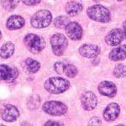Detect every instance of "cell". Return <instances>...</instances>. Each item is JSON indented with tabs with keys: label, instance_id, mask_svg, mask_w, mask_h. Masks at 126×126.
I'll list each match as a JSON object with an SVG mask.
<instances>
[{
	"label": "cell",
	"instance_id": "cell-1",
	"mask_svg": "<svg viewBox=\"0 0 126 126\" xmlns=\"http://www.w3.org/2000/svg\"><path fill=\"white\" fill-rule=\"evenodd\" d=\"M45 88L50 93L59 94L66 92L70 87V82L63 78H50L45 82Z\"/></svg>",
	"mask_w": 126,
	"mask_h": 126
},
{
	"label": "cell",
	"instance_id": "cell-2",
	"mask_svg": "<svg viewBox=\"0 0 126 126\" xmlns=\"http://www.w3.org/2000/svg\"><path fill=\"white\" fill-rule=\"evenodd\" d=\"M87 14L91 19L100 23H107L111 19L109 10L100 4L91 6L87 9Z\"/></svg>",
	"mask_w": 126,
	"mask_h": 126
},
{
	"label": "cell",
	"instance_id": "cell-3",
	"mask_svg": "<svg viewBox=\"0 0 126 126\" xmlns=\"http://www.w3.org/2000/svg\"><path fill=\"white\" fill-rule=\"evenodd\" d=\"M24 42L28 50L33 54L40 53L46 46V41L43 38L34 34H28L25 35Z\"/></svg>",
	"mask_w": 126,
	"mask_h": 126
},
{
	"label": "cell",
	"instance_id": "cell-4",
	"mask_svg": "<svg viewBox=\"0 0 126 126\" xmlns=\"http://www.w3.org/2000/svg\"><path fill=\"white\" fill-rule=\"evenodd\" d=\"M52 19V15L50 11L46 9H42L36 12L31 17L30 23L31 25L37 29L46 28L50 25Z\"/></svg>",
	"mask_w": 126,
	"mask_h": 126
},
{
	"label": "cell",
	"instance_id": "cell-5",
	"mask_svg": "<svg viewBox=\"0 0 126 126\" xmlns=\"http://www.w3.org/2000/svg\"><path fill=\"white\" fill-rule=\"evenodd\" d=\"M52 51L56 56H61L64 54L65 50L68 46V41L66 36L62 34H55L50 38Z\"/></svg>",
	"mask_w": 126,
	"mask_h": 126
},
{
	"label": "cell",
	"instance_id": "cell-6",
	"mask_svg": "<svg viewBox=\"0 0 126 126\" xmlns=\"http://www.w3.org/2000/svg\"><path fill=\"white\" fill-rule=\"evenodd\" d=\"M42 108L44 112L53 116H61L67 111L66 105L59 101H48L44 103Z\"/></svg>",
	"mask_w": 126,
	"mask_h": 126
},
{
	"label": "cell",
	"instance_id": "cell-7",
	"mask_svg": "<svg viewBox=\"0 0 126 126\" xmlns=\"http://www.w3.org/2000/svg\"><path fill=\"white\" fill-rule=\"evenodd\" d=\"M55 71L58 74H65L68 78H74L78 74V68L74 65L66 62H56L54 65Z\"/></svg>",
	"mask_w": 126,
	"mask_h": 126
},
{
	"label": "cell",
	"instance_id": "cell-8",
	"mask_svg": "<svg viewBox=\"0 0 126 126\" xmlns=\"http://www.w3.org/2000/svg\"><path fill=\"white\" fill-rule=\"evenodd\" d=\"M19 76L17 68L8 65H0V81L13 82Z\"/></svg>",
	"mask_w": 126,
	"mask_h": 126
},
{
	"label": "cell",
	"instance_id": "cell-9",
	"mask_svg": "<svg viewBox=\"0 0 126 126\" xmlns=\"http://www.w3.org/2000/svg\"><path fill=\"white\" fill-rule=\"evenodd\" d=\"M125 38V33L121 29H113L105 37V41L109 46H115L121 43Z\"/></svg>",
	"mask_w": 126,
	"mask_h": 126
},
{
	"label": "cell",
	"instance_id": "cell-10",
	"mask_svg": "<svg viewBox=\"0 0 126 126\" xmlns=\"http://www.w3.org/2000/svg\"><path fill=\"white\" fill-rule=\"evenodd\" d=\"M81 103L85 110L92 111L97 105V96L93 92H86L81 97Z\"/></svg>",
	"mask_w": 126,
	"mask_h": 126
},
{
	"label": "cell",
	"instance_id": "cell-11",
	"mask_svg": "<svg viewBox=\"0 0 126 126\" xmlns=\"http://www.w3.org/2000/svg\"><path fill=\"white\" fill-rule=\"evenodd\" d=\"M66 33L72 40H78L82 37V28L77 22H70L66 27Z\"/></svg>",
	"mask_w": 126,
	"mask_h": 126
},
{
	"label": "cell",
	"instance_id": "cell-12",
	"mask_svg": "<svg viewBox=\"0 0 126 126\" xmlns=\"http://www.w3.org/2000/svg\"><path fill=\"white\" fill-rule=\"evenodd\" d=\"M98 91L103 96L113 97L117 93V87L113 82H109V81H103L99 83Z\"/></svg>",
	"mask_w": 126,
	"mask_h": 126
},
{
	"label": "cell",
	"instance_id": "cell-13",
	"mask_svg": "<svg viewBox=\"0 0 126 126\" xmlns=\"http://www.w3.org/2000/svg\"><path fill=\"white\" fill-rule=\"evenodd\" d=\"M120 113V108L119 104L116 103H111L106 107L104 112H103V118L105 120L112 122L119 117V114Z\"/></svg>",
	"mask_w": 126,
	"mask_h": 126
},
{
	"label": "cell",
	"instance_id": "cell-14",
	"mask_svg": "<svg viewBox=\"0 0 126 126\" xmlns=\"http://www.w3.org/2000/svg\"><path fill=\"white\" fill-rule=\"evenodd\" d=\"M19 112L18 109L14 105H6L4 109L2 112V119L5 122H14L19 118Z\"/></svg>",
	"mask_w": 126,
	"mask_h": 126
},
{
	"label": "cell",
	"instance_id": "cell-15",
	"mask_svg": "<svg viewBox=\"0 0 126 126\" xmlns=\"http://www.w3.org/2000/svg\"><path fill=\"white\" fill-rule=\"evenodd\" d=\"M100 49L97 46L95 45H82L80 48H79V53L81 56H84L87 58H94L97 56L99 54Z\"/></svg>",
	"mask_w": 126,
	"mask_h": 126
},
{
	"label": "cell",
	"instance_id": "cell-16",
	"mask_svg": "<svg viewBox=\"0 0 126 126\" xmlns=\"http://www.w3.org/2000/svg\"><path fill=\"white\" fill-rule=\"evenodd\" d=\"M25 24L24 19L19 15H12L8 19L6 26L10 30H15L22 28Z\"/></svg>",
	"mask_w": 126,
	"mask_h": 126
},
{
	"label": "cell",
	"instance_id": "cell-17",
	"mask_svg": "<svg viewBox=\"0 0 126 126\" xmlns=\"http://www.w3.org/2000/svg\"><path fill=\"white\" fill-rule=\"evenodd\" d=\"M109 59L113 62L122 61L126 58V45L119 46L113 49L109 53Z\"/></svg>",
	"mask_w": 126,
	"mask_h": 126
},
{
	"label": "cell",
	"instance_id": "cell-18",
	"mask_svg": "<svg viewBox=\"0 0 126 126\" xmlns=\"http://www.w3.org/2000/svg\"><path fill=\"white\" fill-rule=\"evenodd\" d=\"M83 9V6L82 3H78V2L71 1L68 2L66 5V11L70 16H76L78 14H80Z\"/></svg>",
	"mask_w": 126,
	"mask_h": 126
},
{
	"label": "cell",
	"instance_id": "cell-19",
	"mask_svg": "<svg viewBox=\"0 0 126 126\" xmlns=\"http://www.w3.org/2000/svg\"><path fill=\"white\" fill-rule=\"evenodd\" d=\"M15 52V45L12 42H7L3 44L0 48V56L3 59L9 58Z\"/></svg>",
	"mask_w": 126,
	"mask_h": 126
},
{
	"label": "cell",
	"instance_id": "cell-20",
	"mask_svg": "<svg viewBox=\"0 0 126 126\" xmlns=\"http://www.w3.org/2000/svg\"><path fill=\"white\" fill-rule=\"evenodd\" d=\"M25 66L27 70L29 71L30 73H35L40 70V64L37 61L34 60L31 58H28L25 60Z\"/></svg>",
	"mask_w": 126,
	"mask_h": 126
},
{
	"label": "cell",
	"instance_id": "cell-21",
	"mask_svg": "<svg viewBox=\"0 0 126 126\" xmlns=\"http://www.w3.org/2000/svg\"><path fill=\"white\" fill-rule=\"evenodd\" d=\"M70 23V20H69V18L66 17V16H59V17L56 18L54 21V24L56 28H59V29H62V28H65L67 26V24Z\"/></svg>",
	"mask_w": 126,
	"mask_h": 126
},
{
	"label": "cell",
	"instance_id": "cell-22",
	"mask_svg": "<svg viewBox=\"0 0 126 126\" xmlns=\"http://www.w3.org/2000/svg\"><path fill=\"white\" fill-rule=\"evenodd\" d=\"M113 75L118 78H123L126 77V66L123 64L117 65L113 70Z\"/></svg>",
	"mask_w": 126,
	"mask_h": 126
},
{
	"label": "cell",
	"instance_id": "cell-23",
	"mask_svg": "<svg viewBox=\"0 0 126 126\" xmlns=\"http://www.w3.org/2000/svg\"><path fill=\"white\" fill-rule=\"evenodd\" d=\"M40 99L39 96L34 95V96H32L30 97V100L28 101V107L30 109H37L38 106L40 105Z\"/></svg>",
	"mask_w": 126,
	"mask_h": 126
},
{
	"label": "cell",
	"instance_id": "cell-24",
	"mask_svg": "<svg viewBox=\"0 0 126 126\" xmlns=\"http://www.w3.org/2000/svg\"><path fill=\"white\" fill-rule=\"evenodd\" d=\"M19 3V1H2L1 4L3 7V9H5L8 11H12L15 9Z\"/></svg>",
	"mask_w": 126,
	"mask_h": 126
},
{
	"label": "cell",
	"instance_id": "cell-25",
	"mask_svg": "<svg viewBox=\"0 0 126 126\" xmlns=\"http://www.w3.org/2000/svg\"><path fill=\"white\" fill-rule=\"evenodd\" d=\"M102 121L100 118L98 117H93L88 122V126H101Z\"/></svg>",
	"mask_w": 126,
	"mask_h": 126
},
{
	"label": "cell",
	"instance_id": "cell-26",
	"mask_svg": "<svg viewBox=\"0 0 126 126\" xmlns=\"http://www.w3.org/2000/svg\"><path fill=\"white\" fill-rule=\"evenodd\" d=\"M44 126H64V125L61 123H58V122L50 120V121L46 122V123L44 125Z\"/></svg>",
	"mask_w": 126,
	"mask_h": 126
},
{
	"label": "cell",
	"instance_id": "cell-27",
	"mask_svg": "<svg viewBox=\"0 0 126 126\" xmlns=\"http://www.w3.org/2000/svg\"><path fill=\"white\" fill-rule=\"evenodd\" d=\"M23 3L27 5H35L40 3V1H24Z\"/></svg>",
	"mask_w": 126,
	"mask_h": 126
},
{
	"label": "cell",
	"instance_id": "cell-28",
	"mask_svg": "<svg viewBox=\"0 0 126 126\" xmlns=\"http://www.w3.org/2000/svg\"><path fill=\"white\" fill-rule=\"evenodd\" d=\"M123 29H124V33H125V37H126V20L125 22H124V24H123Z\"/></svg>",
	"mask_w": 126,
	"mask_h": 126
},
{
	"label": "cell",
	"instance_id": "cell-29",
	"mask_svg": "<svg viewBox=\"0 0 126 126\" xmlns=\"http://www.w3.org/2000/svg\"><path fill=\"white\" fill-rule=\"evenodd\" d=\"M21 126H31V125H30L29 123H26V122H24V123L22 124Z\"/></svg>",
	"mask_w": 126,
	"mask_h": 126
},
{
	"label": "cell",
	"instance_id": "cell-30",
	"mask_svg": "<svg viewBox=\"0 0 126 126\" xmlns=\"http://www.w3.org/2000/svg\"><path fill=\"white\" fill-rule=\"evenodd\" d=\"M1 37H2V33H1V31H0V40H1Z\"/></svg>",
	"mask_w": 126,
	"mask_h": 126
},
{
	"label": "cell",
	"instance_id": "cell-31",
	"mask_svg": "<svg viewBox=\"0 0 126 126\" xmlns=\"http://www.w3.org/2000/svg\"><path fill=\"white\" fill-rule=\"evenodd\" d=\"M116 126H125V125H116Z\"/></svg>",
	"mask_w": 126,
	"mask_h": 126
},
{
	"label": "cell",
	"instance_id": "cell-32",
	"mask_svg": "<svg viewBox=\"0 0 126 126\" xmlns=\"http://www.w3.org/2000/svg\"><path fill=\"white\" fill-rule=\"evenodd\" d=\"M0 126H5V125H0Z\"/></svg>",
	"mask_w": 126,
	"mask_h": 126
}]
</instances>
